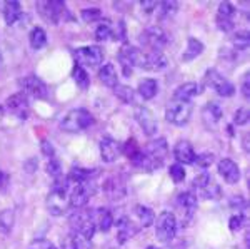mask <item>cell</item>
<instances>
[{
	"instance_id": "obj_1",
	"label": "cell",
	"mask_w": 250,
	"mask_h": 249,
	"mask_svg": "<svg viewBox=\"0 0 250 249\" xmlns=\"http://www.w3.org/2000/svg\"><path fill=\"white\" fill-rule=\"evenodd\" d=\"M68 187H70V184H68L67 178H59L52 184V191L48 192L45 203L48 212L55 218L63 216L70 207V204H68Z\"/></svg>"
},
{
	"instance_id": "obj_2",
	"label": "cell",
	"mask_w": 250,
	"mask_h": 249,
	"mask_svg": "<svg viewBox=\"0 0 250 249\" xmlns=\"http://www.w3.org/2000/svg\"><path fill=\"white\" fill-rule=\"evenodd\" d=\"M94 115L87 109L79 107V109H72L67 112V115L60 122V129H63L65 132H82L94 126Z\"/></svg>"
},
{
	"instance_id": "obj_3",
	"label": "cell",
	"mask_w": 250,
	"mask_h": 249,
	"mask_svg": "<svg viewBox=\"0 0 250 249\" xmlns=\"http://www.w3.org/2000/svg\"><path fill=\"white\" fill-rule=\"evenodd\" d=\"M70 223L72 232H77V234L83 236L87 241H90L95 234V221H94V211L88 209H75L74 214L68 218Z\"/></svg>"
},
{
	"instance_id": "obj_4",
	"label": "cell",
	"mask_w": 250,
	"mask_h": 249,
	"mask_svg": "<svg viewBox=\"0 0 250 249\" xmlns=\"http://www.w3.org/2000/svg\"><path fill=\"white\" fill-rule=\"evenodd\" d=\"M192 115V104L187 100L172 99L165 107V119L173 126H184L190 120Z\"/></svg>"
},
{
	"instance_id": "obj_5",
	"label": "cell",
	"mask_w": 250,
	"mask_h": 249,
	"mask_svg": "<svg viewBox=\"0 0 250 249\" xmlns=\"http://www.w3.org/2000/svg\"><path fill=\"white\" fill-rule=\"evenodd\" d=\"M144 60H145V52L137 49V47L128 45V44H124L120 47L119 62L122 64L125 77H130L132 75V67H144Z\"/></svg>"
},
{
	"instance_id": "obj_6",
	"label": "cell",
	"mask_w": 250,
	"mask_h": 249,
	"mask_svg": "<svg viewBox=\"0 0 250 249\" xmlns=\"http://www.w3.org/2000/svg\"><path fill=\"white\" fill-rule=\"evenodd\" d=\"M37 10L43 17V20L54 23V25H57L65 17H68L67 5L62 0H48V2L42 0V2H37Z\"/></svg>"
},
{
	"instance_id": "obj_7",
	"label": "cell",
	"mask_w": 250,
	"mask_h": 249,
	"mask_svg": "<svg viewBox=\"0 0 250 249\" xmlns=\"http://www.w3.org/2000/svg\"><path fill=\"white\" fill-rule=\"evenodd\" d=\"M155 234L160 243H170L177 232V219L173 212L164 211L155 219Z\"/></svg>"
},
{
	"instance_id": "obj_8",
	"label": "cell",
	"mask_w": 250,
	"mask_h": 249,
	"mask_svg": "<svg viewBox=\"0 0 250 249\" xmlns=\"http://www.w3.org/2000/svg\"><path fill=\"white\" fill-rule=\"evenodd\" d=\"M205 86H208L210 89H213L222 97H230V95L235 94V86L224 77L219 70L215 69H208L205 72V79H204Z\"/></svg>"
},
{
	"instance_id": "obj_9",
	"label": "cell",
	"mask_w": 250,
	"mask_h": 249,
	"mask_svg": "<svg viewBox=\"0 0 250 249\" xmlns=\"http://www.w3.org/2000/svg\"><path fill=\"white\" fill-rule=\"evenodd\" d=\"M140 42H142L145 47H148L150 52H162L164 47L168 44V35L162 27L152 25L144 30L142 37H140Z\"/></svg>"
},
{
	"instance_id": "obj_10",
	"label": "cell",
	"mask_w": 250,
	"mask_h": 249,
	"mask_svg": "<svg viewBox=\"0 0 250 249\" xmlns=\"http://www.w3.org/2000/svg\"><path fill=\"white\" fill-rule=\"evenodd\" d=\"M95 187H94V182L92 181H87V182H82V184H75L72 187V191L68 192V204L70 207L74 209H82L88 204V199L92 198L94 194Z\"/></svg>"
},
{
	"instance_id": "obj_11",
	"label": "cell",
	"mask_w": 250,
	"mask_h": 249,
	"mask_svg": "<svg viewBox=\"0 0 250 249\" xmlns=\"http://www.w3.org/2000/svg\"><path fill=\"white\" fill-rule=\"evenodd\" d=\"M19 86L22 87V94L30 95L34 99H47L48 97V89L47 84L42 79H39L37 75H27V77L19 80Z\"/></svg>"
},
{
	"instance_id": "obj_12",
	"label": "cell",
	"mask_w": 250,
	"mask_h": 249,
	"mask_svg": "<svg viewBox=\"0 0 250 249\" xmlns=\"http://www.w3.org/2000/svg\"><path fill=\"white\" fill-rule=\"evenodd\" d=\"M74 59L77 66H99L104 60V50L99 45L80 47L74 52Z\"/></svg>"
},
{
	"instance_id": "obj_13",
	"label": "cell",
	"mask_w": 250,
	"mask_h": 249,
	"mask_svg": "<svg viewBox=\"0 0 250 249\" xmlns=\"http://www.w3.org/2000/svg\"><path fill=\"white\" fill-rule=\"evenodd\" d=\"M135 119H137V122H139V126L142 127L144 134L147 136V137H152V136L157 134V131H159V122H157L154 112L150 109L139 106L135 109Z\"/></svg>"
},
{
	"instance_id": "obj_14",
	"label": "cell",
	"mask_w": 250,
	"mask_h": 249,
	"mask_svg": "<svg viewBox=\"0 0 250 249\" xmlns=\"http://www.w3.org/2000/svg\"><path fill=\"white\" fill-rule=\"evenodd\" d=\"M7 109H9L12 114L17 115L19 119H27L30 112V104H29V97L22 92L19 94H14L7 99Z\"/></svg>"
},
{
	"instance_id": "obj_15",
	"label": "cell",
	"mask_w": 250,
	"mask_h": 249,
	"mask_svg": "<svg viewBox=\"0 0 250 249\" xmlns=\"http://www.w3.org/2000/svg\"><path fill=\"white\" fill-rule=\"evenodd\" d=\"M122 154V146L112 137L100 139V158L104 162H115Z\"/></svg>"
},
{
	"instance_id": "obj_16",
	"label": "cell",
	"mask_w": 250,
	"mask_h": 249,
	"mask_svg": "<svg viewBox=\"0 0 250 249\" xmlns=\"http://www.w3.org/2000/svg\"><path fill=\"white\" fill-rule=\"evenodd\" d=\"M219 174L227 184H237L240 181L239 164L232 159H222L219 162Z\"/></svg>"
},
{
	"instance_id": "obj_17",
	"label": "cell",
	"mask_w": 250,
	"mask_h": 249,
	"mask_svg": "<svg viewBox=\"0 0 250 249\" xmlns=\"http://www.w3.org/2000/svg\"><path fill=\"white\" fill-rule=\"evenodd\" d=\"M222 115H224V109L217 102H208L202 111L204 124L210 131H215V126L222 120Z\"/></svg>"
},
{
	"instance_id": "obj_18",
	"label": "cell",
	"mask_w": 250,
	"mask_h": 249,
	"mask_svg": "<svg viewBox=\"0 0 250 249\" xmlns=\"http://www.w3.org/2000/svg\"><path fill=\"white\" fill-rule=\"evenodd\" d=\"M195 156V151L188 140H179L173 147V158L179 164H193Z\"/></svg>"
},
{
	"instance_id": "obj_19",
	"label": "cell",
	"mask_w": 250,
	"mask_h": 249,
	"mask_svg": "<svg viewBox=\"0 0 250 249\" xmlns=\"http://www.w3.org/2000/svg\"><path fill=\"white\" fill-rule=\"evenodd\" d=\"M177 207L187 219H190L197 211V198L192 192H180L177 196Z\"/></svg>"
},
{
	"instance_id": "obj_20",
	"label": "cell",
	"mask_w": 250,
	"mask_h": 249,
	"mask_svg": "<svg viewBox=\"0 0 250 249\" xmlns=\"http://www.w3.org/2000/svg\"><path fill=\"white\" fill-rule=\"evenodd\" d=\"M2 12L7 25H15V22H19V19L22 17V3L17 0H9L3 3Z\"/></svg>"
},
{
	"instance_id": "obj_21",
	"label": "cell",
	"mask_w": 250,
	"mask_h": 249,
	"mask_svg": "<svg viewBox=\"0 0 250 249\" xmlns=\"http://www.w3.org/2000/svg\"><path fill=\"white\" fill-rule=\"evenodd\" d=\"M168 60L167 57L162 54V52H147L145 54V60H144V67L142 69L147 70H162L167 67Z\"/></svg>"
},
{
	"instance_id": "obj_22",
	"label": "cell",
	"mask_w": 250,
	"mask_h": 249,
	"mask_svg": "<svg viewBox=\"0 0 250 249\" xmlns=\"http://www.w3.org/2000/svg\"><path fill=\"white\" fill-rule=\"evenodd\" d=\"M114 224L117 226V232H119V243L120 244H124L125 241L134 238V236L137 234V231H139V227H135L134 223H132L128 218H120Z\"/></svg>"
},
{
	"instance_id": "obj_23",
	"label": "cell",
	"mask_w": 250,
	"mask_h": 249,
	"mask_svg": "<svg viewBox=\"0 0 250 249\" xmlns=\"http://www.w3.org/2000/svg\"><path fill=\"white\" fill-rule=\"evenodd\" d=\"M94 221H95V226L102 232H108L115 223L114 214L108 209H105V207H99L97 211H94Z\"/></svg>"
},
{
	"instance_id": "obj_24",
	"label": "cell",
	"mask_w": 250,
	"mask_h": 249,
	"mask_svg": "<svg viewBox=\"0 0 250 249\" xmlns=\"http://www.w3.org/2000/svg\"><path fill=\"white\" fill-rule=\"evenodd\" d=\"M132 214H134L135 218H137V221H139L140 227H150V226H154L155 214H154V211H152L150 207L142 206V204H135L134 211H132Z\"/></svg>"
},
{
	"instance_id": "obj_25",
	"label": "cell",
	"mask_w": 250,
	"mask_h": 249,
	"mask_svg": "<svg viewBox=\"0 0 250 249\" xmlns=\"http://www.w3.org/2000/svg\"><path fill=\"white\" fill-rule=\"evenodd\" d=\"M200 94V87L197 82H185L182 86H179L173 92V99H179V100H187V102H190V100L195 97V95Z\"/></svg>"
},
{
	"instance_id": "obj_26",
	"label": "cell",
	"mask_w": 250,
	"mask_h": 249,
	"mask_svg": "<svg viewBox=\"0 0 250 249\" xmlns=\"http://www.w3.org/2000/svg\"><path fill=\"white\" fill-rule=\"evenodd\" d=\"M99 79L104 86L110 87V89L119 86V75H117L114 64H105V66H102V69L99 70Z\"/></svg>"
},
{
	"instance_id": "obj_27",
	"label": "cell",
	"mask_w": 250,
	"mask_h": 249,
	"mask_svg": "<svg viewBox=\"0 0 250 249\" xmlns=\"http://www.w3.org/2000/svg\"><path fill=\"white\" fill-rule=\"evenodd\" d=\"M90 248V241H87L83 236L77 232H70L62 239V249H88Z\"/></svg>"
},
{
	"instance_id": "obj_28",
	"label": "cell",
	"mask_w": 250,
	"mask_h": 249,
	"mask_svg": "<svg viewBox=\"0 0 250 249\" xmlns=\"http://www.w3.org/2000/svg\"><path fill=\"white\" fill-rule=\"evenodd\" d=\"M159 92V82L155 79H142L139 82V94L145 100L154 99Z\"/></svg>"
},
{
	"instance_id": "obj_29",
	"label": "cell",
	"mask_w": 250,
	"mask_h": 249,
	"mask_svg": "<svg viewBox=\"0 0 250 249\" xmlns=\"http://www.w3.org/2000/svg\"><path fill=\"white\" fill-rule=\"evenodd\" d=\"M202 52H204V44L200 42L199 39L190 37L187 40V49H185V52H184L182 60H184V62H190V60L199 57Z\"/></svg>"
},
{
	"instance_id": "obj_30",
	"label": "cell",
	"mask_w": 250,
	"mask_h": 249,
	"mask_svg": "<svg viewBox=\"0 0 250 249\" xmlns=\"http://www.w3.org/2000/svg\"><path fill=\"white\" fill-rule=\"evenodd\" d=\"M104 189H105L108 199H112V201H119V199H122L125 196L124 182H119V179H114V178L107 181Z\"/></svg>"
},
{
	"instance_id": "obj_31",
	"label": "cell",
	"mask_w": 250,
	"mask_h": 249,
	"mask_svg": "<svg viewBox=\"0 0 250 249\" xmlns=\"http://www.w3.org/2000/svg\"><path fill=\"white\" fill-rule=\"evenodd\" d=\"M29 42H30V47L34 50H42L43 47L47 45V34L42 27H34L30 30V35H29Z\"/></svg>"
},
{
	"instance_id": "obj_32",
	"label": "cell",
	"mask_w": 250,
	"mask_h": 249,
	"mask_svg": "<svg viewBox=\"0 0 250 249\" xmlns=\"http://www.w3.org/2000/svg\"><path fill=\"white\" fill-rule=\"evenodd\" d=\"M14 224H15L14 209H3L0 212V232L2 234H9L14 229Z\"/></svg>"
},
{
	"instance_id": "obj_33",
	"label": "cell",
	"mask_w": 250,
	"mask_h": 249,
	"mask_svg": "<svg viewBox=\"0 0 250 249\" xmlns=\"http://www.w3.org/2000/svg\"><path fill=\"white\" fill-rule=\"evenodd\" d=\"M230 44H232V47L235 50H245V49H249V45H250V35H249V32L247 30H240V32H235V34H232Z\"/></svg>"
},
{
	"instance_id": "obj_34",
	"label": "cell",
	"mask_w": 250,
	"mask_h": 249,
	"mask_svg": "<svg viewBox=\"0 0 250 249\" xmlns=\"http://www.w3.org/2000/svg\"><path fill=\"white\" fill-rule=\"evenodd\" d=\"M72 79L75 80V84L80 87V89H87L90 86V77H88V72L83 69L82 66H74V70H72Z\"/></svg>"
},
{
	"instance_id": "obj_35",
	"label": "cell",
	"mask_w": 250,
	"mask_h": 249,
	"mask_svg": "<svg viewBox=\"0 0 250 249\" xmlns=\"http://www.w3.org/2000/svg\"><path fill=\"white\" fill-rule=\"evenodd\" d=\"M95 39L97 42H107L112 40V22L110 20H102L99 27L95 29Z\"/></svg>"
},
{
	"instance_id": "obj_36",
	"label": "cell",
	"mask_w": 250,
	"mask_h": 249,
	"mask_svg": "<svg viewBox=\"0 0 250 249\" xmlns=\"http://www.w3.org/2000/svg\"><path fill=\"white\" fill-rule=\"evenodd\" d=\"M114 94L119 97L120 100H122L124 104H132L134 102V97H135V92L132 87H128V86H117L114 87Z\"/></svg>"
},
{
	"instance_id": "obj_37",
	"label": "cell",
	"mask_w": 250,
	"mask_h": 249,
	"mask_svg": "<svg viewBox=\"0 0 250 249\" xmlns=\"http://www.w3.org/2000/svg\"><path fill=\"white\" fill-rule=\"evenodd\" d=\"M199 192L205 199H220V196H222L220 186L217 182H213V181H210V182H208L207 186H204L202 189H199Z\"/></svg>"
},
{
	"instance_id": "obj_38",
	"label": "cell",
	"mask_w": 250,
	"mask_h": 249,
	"mask_svg": "<svg viewBox=\"0 0 250 249\" xmlns=\"http://www.w3.org/2000/svg\"><path fill=\"white\" fill-rule=\"evenodd\" d=\"M157 10H159V14H160V19H167L179 10V3L173 2V0H168V2H159Z\"/></svg>"
},
{
	"instance_id": "obj_39",
	"label": "cell",
	"mask_w": 250,
	"mask_h": 249,
	"mask_svg": "<svg viewBox=\"0 0 250 249\" xmlns=\"http://www.w3.org/2000/svg\"><path fill=\"white\" fill-rule=\"evenodd\" d=\"M80 17L87 23L99 22V20L102 19V10H100L99 7H88V9H83L80 12Z\"/></svg>"
},
{
	"instance_id": "obj_40",
	"label": "cell",
	"mask_w": 250,
	"mask_h": 249,
	"mask_svg": "<svg viewBox=\"0 0 250 249\" xmlns=\"http://www.w3.org/2000/svg\"><path fill=\"white\" fill-rule=\"evenodd\" d=\"M140 151H142V149L139 147V144H137V140H135V139H128L127 142H125L124 146H122V152H124L125 158H127L128 160L134 159Z\"/></svg>"
},
{
	"instance_id": "obj_41",
	"label": "cell",
	"mask_w": 250,
	"mask_h": 249,
	"mask_svg": "<svg viewBox=\"0 0 250 249\" xmlns=\"http://www.w3.org/2000/svg\"><path fill=\"white\" fill-rule=\"evenodd\" d=\"M168 174H170V178L175 184L184 182V179H185V169H184L182 164H179V162L172 164V166L168 167Z\"/></svg>"
},
{
	"instance_id": "obj_42",
	"label": "cell",
	"mask_w": 250,
	"mask_h": 249,
	"mask_svg": "<svg viewBox=\"0 0 250 249\" xmlns=\"http://www.w3.org/2000/svg\"><path fill=\"white\" fill-rule=\"evenodd\" d=\"M47 174H50L52 178H54V181L59 179V178H62V164H60V160L57 158L48 159V162H47Z\"/></svg>"
},
{
	"instance_id": "obj_43",
	"label": "cell",
	"mask_w": 250,
	"mask_h": 249,
	"mask_svg": "<svg viewBox=\"0 0 250 249\" xmlns=\"http://www.w3.org/2000/svg\"><path fill=\"white\" fill-rule=\"evenodd\" d=\"M245 221H247L245 214H242V212H237V214H233L232 218L229 219V227H230L232 232H237V231H240L242 227L245 226Z\"/></svg>"
},
{
	"instance_id": "obj_44",
	"label": "cell",
	"mask_w": 250,
	"mask_h": 249,
	"mask_svg": "<svg viewBox=\"0 0 250 249\" xmlns=\"http://www.w3.org/2000/svg\"><path fill=\"white\" fill-rule=\"evenodd\" d=\"M237 14V9L235 5H232L230 2H220L219 3V17H224V19H232L233 15Z\"/></svg>"
},
{
	"instance_id": "obj_45",
	"label": "cell",
	"mask_w": 250,
	"mask_h": 249,
	"mask_svg": "<svg viewBox=\"0 0 250 249\" xmlns=\"http://www.w3.org/2000/svg\"><path fill=\"white\" fill-rule=\"evenodd\" d=\"M213 159H215V158H213L212 152H202V154L195 156V160H193V164H197L200 169H207V167L213 162Z\"/></svg>"
},
{
	"instance_id": "obj_46",
	"label": "cell",
	"mask_w": 250,
	"mask_h": 249,
	"mask_svg": "<svg viewBox=\"0 0 250 249\" xmlns=\"http://www.w3.org/2000/svg\"><path fill=\"white\" fill-rule=\"evenodd\" d=\"M250 119V112L247 107H240V109L235 111V115H233V124L237 126H245Z\"/></svg>"
},
{
	"instance_id": "obj_47",
	"label": "cell",
	"mask_w": 250,
	"mask_h": 249,
	"mask_svg": "<svg viewBox=\"0 0 250 249\" xmlns=\"http://www.w3.org/2000/svg\"><path fill=\"white\" fill-rule=\"evenodd\" d=\"M212 181V178H210V174H208V172H200L199 176H197V178H193V187H195L197 191L199 189H202L204 186H207L208 182H210Z\"/></svg>"
},
{
	"instance_id": "obj_48",
	"label": "cell",
	"mask_w": 250,
	"mask_h": 249,
	"mask_svg": "<svg viewBox=\"0 0 250 249\" xmlns=\"http://www.w3.org/2000/svg\"><path fill=\"white\" fill-rule=\"evenodd\" d=\"M122 39H125V23L124 20H120L115 25H112V40H122Z\"/></svg>"
},
{
	"instance_id": "obj_49",
	"label": "cell",
	"mask_w": 250,
	"mask_h": 249,
	"mask_svg": "<svg viewBox=\"0 0 250 249\" xmlns=\"http://www.w3.org/2000/svg\"><path fill=\"white\" fill-rule=\"evenodd\" d=\"M217 27L222 30V32H232L233 30V27H235V23H233V20L232 19H224V17H219L217 15Z\"/></svg>"
},
{
	"instance_id": "obj_50",
	"label": "cell",
	"mask_w": 250,
	"mask_h": 249,
	"mask_svg": "<svg viewBox=\"0 0 250 249\" xmlns=\"http://www.w3.org/2000/svg\"><path fill=\"white\" fill-rule=\"evenodd\" d=\"M40 149H42L43 156H45L47 159H54L55 158V149H54V146H52L50 140L43 139L42 144H40Z\"/></svg>"
},
{
	"instance_id": "obj_51",
	"label": "cell",
	"mask_w": 250,
	"mask_h": 249,
	"mask_svg": "<svg viewBox=\"0 0 250 249\" xmlns=\"http://www.w3.org/2000/svg\"><path fill=\"white\" fill-rule=\"evenodd\" d=\"M230 207H233V209H239L242 214H245V207H247V201H245L242 196H235V198L230 199Z\"/></svg>"
},
{
	"instance_id": "obj_52",
	"label": "cell",
	"mask_w": 250,
	"mask_h": 249,
	"mask_svg": "<svg viewBox=\"0 0 250 249\" xmlns=\"http://www.w3.org/2000/svg\"><path fill=\"white\" fill-rule=\"evenodd\" d=\"M140 5H142L144 12L150 14V12L157 10V7H159V2H157V0H142V2H140Z\"/></svg>"
},
{
	"instance_id": "obj_53",
	"label": "cell",
	"mask_w": 250,
	"mask_h": 249,
	"mask_svg": "<svg viewBox=\"0 0 250 249\" xmlns=\"http://www.w3.org/2000/svg\"><path fill=\"white\" fill-rule=\"evenodd\" d=\"M32 249H57L50 241H45V239H39L32 244Z\"/></svg>"
},
{
	"instance_id": "obj_54",
	"label": "cell",
	"mask_w": 250,
	"mask_h": 249,
	"mask_svg": "<svg viewBox=\"0 0 250 249\" xmlns=\"http://www.w3.org/2000/svg\"><path fill=\"white\" fill-rule=\"evenodd\" d=\"M242 94L245 99H250V75L245 74L244 82H242Z\"/></svg>"
},
{
	"instance_id": "obj_55",
	"label": "cell",
	"mask_w": 250,
	"mask_h": 249,
	"mask_svg": "<svg viewBox=\"0 0 250 249\" xmlns=\"http://www.w3.org/2000/svg\"><path fill=\"white\" fill-rule=\"evenodd\" d=\"M9 181H10V176L7 172L0 171V191H3L7 186H9Z\"/></svg>"
},
{
	"instance_id": "obj_56",
	"label": "cell",
	"mask_w": 250,
	"mask_h": 249,
	"mask_svg": "<svg viewBox=\"0 0 250 249\" xmlns=\"http://www.w3.org/2000/svg\"><path fill=\"white\" fill-rule=\"evenodd\" d=\"M2 62H3V60H2V54H0V66H2Z\"/></svg>"
},
{
	"instance_id": "obj_57",
	"label": "cell",
	"mask_w": 250,
	"mask_h": 249,
	"mask_svg": "<svg viewBox=\"0 0 250 249\" xmlns=\"http://www.w3.org/2000/svg\"><path fill=\"white\" fill-rule=\"evenodd\" d=\"M147 249H159V248H154V246H148Z\"/></svg>"
}]
</instances>
